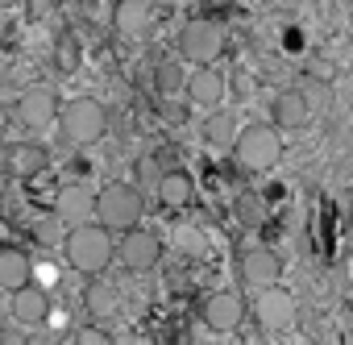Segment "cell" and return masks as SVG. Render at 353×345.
Masks as SVG:
<instances>
[{"label":"cell","mask_w":353,"mask_h":345,"mask_svg":"<svg viewBox=\"0 0 353 345\" xmlns=\"http://www.w3.org/2000/svg\"><path fill=\"white\" fill-rule=\"evenodd\" d=\"M63 258L71 270L79 275H104L108 262L117 258V246H112V229H104L100 221H83V225H71L67 237H63Z\"/></svg>","instance_id":"1"},{"label":"cell","mask_w":353,"mask_h":345,"mask_svg":"<svg viewBox=\"0 0 353 345\" xmlns=\"http://www.w3.org/2000/svg\"><path fill=\"white\" fill-rule=\"evenodd\" d=\"M229 150H233L241 170H270L283 158V133H279L274 121H250V125L237 129Z\"/></svg>","instance_id":"2"},{"label":"cell","mask_w":353,"mask_h":345,"mask_svg":"<svg viewBox=\"0 0 353 345\" xmlns=\"http://www.w3.org/2000/svg\"><path fill=\"white\" fill-rule=\"evenodd\" d=\"M59 129H63V141L71 146H92L104 137L108 129V117H104V104L96 96H75L63 112H59Z\"/></svg>","instance_id":"3"},{"label":"cell","mask_w":353,"mask_h":345,"mask_svg":"<svg viewBox=\"0 0 353 345\" xmlns=\"http://www.w3.org/2000/svg\"><path fill=\"white\" fill-rule=\"evenodd\" d=\"M141 213H145V196L133 184H108L104 192H96V221L104 229H129L141 221Z\"/></svg>","instance_id":"4"},{"label":"cell","mask_w":353,"mask_h":345,"mask_svg":"<svg viewBox=\"0 0 353 345\" xmlns=\"http://www.w3.org/2000/svg\"><path fill=\"white\" fill-rule=\"evenodd\" d=\"M179 55H183L188 63H196V67L216 63V59L225 55V30H221L212 17L188 21V26L179 30Z\"/></svg>","instance_id":"5"},{"label":"cell","mask_w":353,"mask_h":345,"mask_svg":"<svg viewBox=\"0 0 353 345\" xmlns=\"http://www.w3.org/2000/svg\"><path fill=\"white\" fill-rule=\"evenodd\" d=\"M117 258H121L125 270L145 275V270H154V266L162 262V237H158L154 229H141V221H137V225L125 229V237H121V246H117Z\"/></svg>","instance_id":"6"},{"label":"cell","mask_w":353,"mask_h":345,"mask_svg":"<svg viewBox=\"0 0 353 345\" xmlns=\"http://www.w3.org/2000/svg\"><path fill=\"white\" fill-rule=\"evenodd\" d=\"M254 316H258V324H262L266 333H283V328H291V324H295V295H291V291H283L279 283L258 287Z\"/></svg>","instance_id":"7"},{"label":"cell","mask_w":353,"mask_h":345,"mask_svg":"<svg viewBox=\"0 0 353 345\" xmlns=\"http://www.w3.org/2000/svg\"><path fill=\"white\" fill-rule=\"evenodd\" d=\"M54 213L63 217V225H83V221H96V192L83 188V184H67L54 192Z\"/></svg>","instance_id":"8"},{"label":"cell","mask_w":353,"mask_h":345,"mask_svg":"<svg viewBox=\"0 0 353 345\" xmlns=\"http://www.w3.org/2000/svg\"><path fill=\"white\" fill-rule=\"evenodd\" d=\"M241 320H245V295H237V291H212L204 299V324L208 328L233 333Z\"/></svg>","instance_id":"9"},{"label":"cell","mask_w":353,"mask_h":345,"mask_svg":"<svg viewBox=\"0 0 353 345\" xmlns=\"http://www.w3.org/2000/svg\"><path fill=\"white\" fill-rule=\"evenodd\" d=\"M183 92H188V104H196V108H216V104L225 100V75H221L212 63H204V67H196V71L183 79Z\"/></svg>","instance_id":"10"},{"label":"cell","mask_w":353,"mask_h":345,"mask_svg":"<svg viewBox=\"0 0 353 345\" xmlns=\"http://www.w3.org/2000/svg\"><path fill=\"white\" fill-rule=\"evenodd\" d=\"M17 121H21L26 129H46L50 121H59V96H54L50 88H30V92H21V100H17Z\"/></svg>","instance_id":"11"},{"label":"cell","mask_w":353,"mask_h":345,"mask_svg":"<svg viewBox=\"0 0 353 345\" xmlns=\"http://www.w3.org/2000/svg\"><path fill=\"white\" fill-rule=\"evenodd\" d=\"M150 21H154L150 0H117V5H112V30L121 38H129V42L145 38L150 34Z\"/></svg>","instance_id":"12"},{"label":"cell","mask_w":353,"mask_h":345,"mask_svg":"<svg viewBox=\"0 0 353 345\" xmlns=\"http://www.w3.org/2000/svg\"><path fill=\"white\" fill-rule=\"evenodd\" d=\"M154 196H158V204H162V208H188V204L196 200V179L188 175V170L170 166V170H162V175H158Z\"/></svg>","instance_id":"13"},{"label":"cell","mask_w":353,"mask_h":345,"mask_svg":"<svg viewBox=\"0 0 353 345\" xmlns=\"http://www.w3.org/2000/svg\"><path fill=\"white\" fill-rule=\"evenodd\" d=\"M46 166H50V154L38 146V141H17L5 150V170L17 179H34V175H46Z\"/></svg>","instance_id":"14"},{"label":"cell","mask_w":353,"mask_h":345,"mask_svg":"<svg viewBox=\"0 0 353 345\" xmlns=\"http://www.w3.org/2000/svg\"><path fill=\"white\" fill-rule=\"evenodd\" d=\"M307 117H312V100H307L303 88H287V92H279L270 100V121L279 129H299Z\"/></svg>","instance_id":"15"},{"label":"cell","mask_w":353,"mask_h":345,"mask_svg":"<svg viewBox=\"0 0 353 345\" xmlns=\"http://www.w3.org/2000/svg\"><path fill=\"white\" fill-rule=\"evenodd\" d=\"M279 275H283V262H279L274 250L254 246V250L241 254V279H245L250 287H270V283H279Z\"/></svg>","instance_id":"16"},{"label":"cell","mask_w":353,"mask_h":345,"mask_svg":"<svg viewBox=\"0 0 353 345\" xmlns=\"http://www.w3.org/2000/svg\"><path fill=\"white\" fill-rule=\"evenodd\" d=\"M9 312H13V320H21V324H42L46 312H50V299H46V291L30 279V283H21V287L9 295Z\"/></svg>","instance_id":"17"},{"label":"cell","mask_w":353,"mask_h":345,"mask_svg":"<svg viewBox=\"0 0 353 345\" xmlns=\"http://www.w3.org/2000/svg\"><path fill=\"white\" fill-rule=\"evenodd\" d=\"M92 283L83 287V304H88V312L96 316V320H112L117 312H121V287L117 283H108L104 275H88Z\"/></svg>","instance_id":"18"},{"label":"cell","mask_w":353,"mask_h":345,"mask_svg":"<svg viewBox=\"0 0 353 345\" xmlns=\"http://www.w3.org/2000/svg\"><path fill=\"white\" fill-rule=\"evenodd\" d=\"M30 279H34V262H30V254H26L21 246H0V287L17 291V287L30 283Z\"/></svg>","instance_id":"19"},{"label":"cell","mask_w":353,"mask_h":345,"mask_svg":"<svg viewBox=\"0 0 353 345\" xmlns=\"http://www.w3.org/2000/svg\"><path fill=\"white\" fill-rule=\"evenodd\" d=\"M233 137H237V117H233V112L216 108V112L204 117V141H208L212 150H229Z\"/></svg>","instance_id":"20"},{"label":"cell","mask_w":353,"mask_h":345,"mask_svg":"<svg viewBox=\"0 0 353 345\" xmlns=\"http://www.w3.org/2000/svg\"><path fill=\"white\" fill-rule=\"evenodd\" d=\"M183 79H188V71L179 67V59H158V67H154L158 96H174V92H183Z\"/></svg>","instance_id":"21"},{"label":"cell","mask_w":353,"mask_h":345,"mask_svg":"<svg viewBox=\"0 0 353 345\" xmlns=\"http://www.w3.org/2000/svg\"><path fill=\"white\" fill-rule=\"evenodd\" d=\"M63 237H67V225H63V217H59V213H46L42 221H34V241H38V246L59 250V246H63Z\"/></svg>","instance_id":"22"},{"label":"cell","mask_w":353,"mask_h":345,"mask_svg":"<svg viewBox=\"0 0 353 345\" xmlns=\"http://www.w3.org/2000/svg\"><path fill=\"white\" fill-rule=\"evenodd\" d=\"M59 71H79V46L71 42V34L59 38Z\"/></svg>","instance_id":"23"},{"label":"cell","mask_w":353,"mask_h":345,"mask_svg":"<svg viewBox=\"0 0 353 345\" xmlns=\"http://www.w3.org/2000/svg\"><path fill=\"white\" fill-rule=\"evenodd\" d=\"M179 246H183L188 254H204V241L196 237V229H179Z\"/></svg>","instance_id":"24"},{"label":"cell","mask_w":353,"mask_h":345,"mask_svg":"<svg viewBox=\"0 0 353 345\" xmlns=\"http://www.w3.org/2000/svg\"><path fill=\"white\" fill-rule=\"evenodd\" d=\"M75 341H79V345H104L108 333H100V328H83V333H75Z\"/></svg>","instance_id":"25"},{"label":"cell","mask_w":353,"mask_h":345,"mask_svg":"<svg viewBox=\"0 0 353 345\" xmlns=\"http://www.w3.org/2000/svg\"><path fill=\"white\" fill-rule=\"evenodd\" d=\"M233 92H237L241 100H250V92H254V79H250V75H233Z\"/></svg>","instance_id":"26"},{"label":"cell","mask_w":353,"mask_h":345,"mask_svg":"<svg viewBox=\"0 0 353 345\" xmlns=\"http://www.w3.org/2000/svg\"><path fill=\"white\" fill-rule=\"evenodd\" d=\"M9 295H13L9 287H0V316H5V312H9Z\"/></svg>","instance_id":"27"},{"label":"cell","mask_w":353,"mask_h":345,"mask_svg":"<svg viewBox=\"0 0 353 345\" xmlns=\"http://www.w3.org/2000/svg\"><path fill=\"white\" fill-rule=\"evenodd\" d=\"M46 9H50V5H46V0H34V5H30V13H34V17H42Z\"/></svg>","instance_id":"28"},{"label":"cell","mask_w":353,"mask_h":345,"mask_svg":"<svg viewBox=\"0 0 353 345\" xmlns=\"http://www.w3.org/2000/svg\"><path fill=\"white\" fill-rule=\"evenodd\" d=\"M150 5H166V9H174V5H179V0H150Z\"/></svg>","instance_id":"29"},{"label":"cell","mask_w":353,"mask_h":345,"mask_svg":"<svg viewBox=\"0 0 353 345\" xmlns=\"http://www.w3.org/2000/svg\"><path fill=\"white\" fill-rule=\"evenodd\" d=\"M17 5V0H0V9H13Z\"/></svg>","instance_id":"30"}]
</instances>
